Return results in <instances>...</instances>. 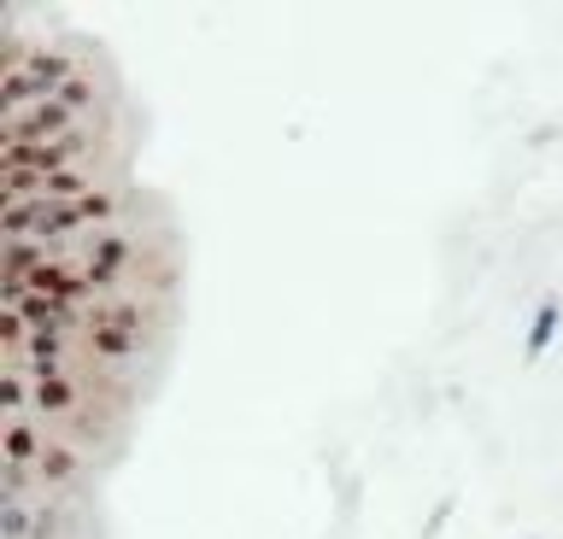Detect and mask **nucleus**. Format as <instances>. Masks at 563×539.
I'll return each mask as SVG.
<instances>
[{"mask_svg":"<svg viewBox=\"0 0 563 539\" xmlns=\"http://www.w3.org/2000/svg\"><path fill=\"white\" fill-rule=\"evenodd\" d=\"M77 335H82L88 363H118V358H135L153 328H147V317H141V305L130 293H106V300H95L77 317Z\"/></svg>","mask_w":563,"mask_h":539,"instance_id":"f257e3e1","label":"nucleus"},{"mask_svg":"<svg viewBox=\"0 0 563 539\" xmlns=\"http://www.w3.org/2000/svg\"><path fill=\"white\" fill-rule=\"evenodd\" d=\"M88 153H95V130H70V135H47V142H18L0 153V165H7V182H47L65 165L82 170Z\"/></svg>","mask_w":563,"mask_h":539,"instance_id":"f03ea898","label":"nucleus"}]
</instances>
